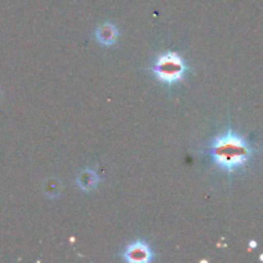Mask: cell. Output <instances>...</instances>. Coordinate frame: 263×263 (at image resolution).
I'll return each mask as SVG.
<instances>
[{"label": "cell", "mask_w": 263, "mask_h": 263, "mask_svg": "<svg viewBox=\"0 0 263 263\" xmlns=\"http://www.w3.org/2000/svg\"><path fill=\"white\" fill-rule=\"evenodd\" d=\"M208 154L218 168L234 172L248 163L252 148L243 136L229 128L213 138L208 146Z\"/></svg>", "instance_id": "1"}, {"label": "cell", "mask_w": 263, "mask_h": 263, "mask_svg": "<svg viewBox=\"0 0 263 263\" xmlns=\"http://www.w3.org/2000/svg\"><path fill=\"white\" fill-rule=\"evenodd\" d=\"M152 69L159 81L172 85L184 79L187 67L176 51H167L156 59Z\"/></svg>", "instance_id": "2"}, {"label": "cell", "mask_w": 263, "mask_h": 263, "mask_svg": "<svg viewBox=\"0 0 263 263\" xmlns=\"http://www.w3.org/2000/svg\"><path fill=\"white\" fill-rule=\"evenodd\" d=\"M153 257L151 247L145 241L136 240L134 243L128 244L123 252V258L131 263H146Z\"/></svg>", "instance_id": "3"}, {"label": "cell", "mask_w": 263, "mask_h": 263, "mask_svg": "<svg viewBox=\"0 0 263 263\" xmlns=\"http://www.w3.org/2000/svg\"><path fill=\"white\" fill-rule=\"evenodd\" d=\"M95 37L100 44L105 46L113 45L117 41L118 37V30L115 25L112 23H103L102 26L97 28L95 31Z\"/></svg>", "instance_id": "4"}, {"label": "cell", "mask_w": 263, "mask_h": 263, "mask_svg": "<svg viewBox=\"0 0 263 263\" xmlns=\"http://www.w3.org/2000/svg\"><path fill=\"white\" fill-rule=\"evenodd\" d=\"M98 180H99L98 179V175L94 171H91V170H85L77 177V185L84 192H90V190H92L97 186Z\"/></svg>", "instance_id": "5"}]
</instances>
